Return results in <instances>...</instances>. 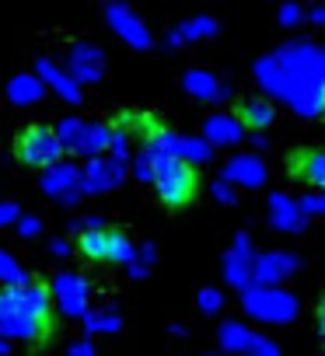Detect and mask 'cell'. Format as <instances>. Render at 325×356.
<instances>
[{
  "mask_svg": "<svg viewBox=\"0 0 325 356\" xmlns=\"http://www.w3.org/2000/svg\"><path fill=\"white\" fill-rule=\"evenodd\" d=\"M0 328L11 339L32 342V349H46L60 332L53 290L42 276H32L15 286H0Z\"/></svg>",
  "mask_w": 325,
  "mask_h": 356,
  "instance_id": "cell-1",
  "label": "cell"
},
{
  "mask_svg": "<svg viewBox=\"0 0 325 356\" xmlns=\"http://www.w3.org/2000/svg\"><path fill=\"white\" fill-rule=\"evenodd\" d=\"M150 182H154V196L157 203L179 213V210H189L196 200H200V189H203V178H200V168L189 164L186 157L179 154H165L154 161V171H150Z\"/></svg>",
  "mask_w": 325,
  "mask_h": 356,
  "instance_id": "cell-2",
  "label": "cell"
},
{
  "mask_svg": "<svg viewBox=\"0 0 325 356\" xmlns=\"http://www.w3.org/2000/svg\"><path fill=\"white\" fill-rule=\"evenodd\" d=\"M74 252H77L84 262L116 266V262H126V259L133 255V245H129V234H126L122 227L95 224V227H84V231L74 238Z\"/></svg>",
  "mask_w": 325,
  "mask_h": 356,
  "instance_id": "cell-3",
  "label": "cell"
},
{
  "mask_svg": "<svg viewBox=\"0 0 325 356\" xmlns=\"http://www.w3.org/2000/svg\"><path fill=\"white\" fill-rule=\"evenodd\" d=\"M11 150L25 168H53L63 157V140L49 122H29L15 133Z\"/></svg>",
  "mask_w": 325,
  "mask_h": 356,
  "instance_id": "cell-4",
  "label": "cell"
},
{
  "mask_svg": "<svg viewBox=\"0 0 325 356\" xmlns=\"http://www.w3.org/2000/svg\"><path fill=\"white\" fill-rule=\"evenodd\" d=\"M283 171L301 186L325 189V147H294L283 154Z\"/></svg>",
  "mask_w": 325,
  "mask_h": 356,
  "instance_id": "cell-5",
  "label": "cell"
},
{
  "mask_svg": "<svg viewBox=\"0 0 325 356\" xmlns=\"http://www.w3.org/2000/svg\"><path fill=\"white\" fill-rule=\"evenodd\" d=\"M116 122H122V126H126L136 140H143L147 147L168 140V122L161 119V115H154V112H129V115H122V119H116Z\"/></svg>",
  "mask_w": 325,
  "mask_h": 356,
  "instance_id": "cell-6",
  "label": "cell"
},
{
  "mask_svg": "<svg viewBox=\"0 0 325 356\" xmlns=\"http://www.w3.org/2000/svg\"><path fill=\"white\" fill-rule=\"evenodd\" d=\"M235 115L245 129H266L273 119H276V108L266 102V98H241L235 105Z\"/></svg>",
  "mask_w": 325,
  "mask_h": 356,
  "instance_id": "cell-7",
  "label": "cell"
},
{
  "mask_svg": "<svg viewBox=\"0 0 325 356\" xmlns=\"http://www.w3.org/2000/svg\"><path fill=\"white\" fill-rule=\"evenodd\" d=\"M315 325H318V332L325 335V290H322V297H318V304H315Z\"/></svg>",
  "mask_w": 325,
  "mask_h": 356,
  "instance_id": "cell-8",
  "label": "cell"
},
{
  "mask_svg": "<svg viewBox=\"0 0 325 356\" xmlns=\"http://www.w3.org/2000/svg\"><path fill=\"white\" fill-rule=\"evenodd\" d=\"M318 115H322V122H325V91H322V102H318Z\"/></svg>",
  "mask_w": 325,
  "mask_h": 356,
  "instance_id": "cell-9",
  "label": "cell"
}]
</instances>
